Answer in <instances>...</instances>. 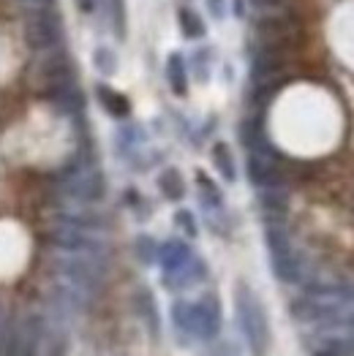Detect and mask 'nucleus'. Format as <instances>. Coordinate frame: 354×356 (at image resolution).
Returning <instances> with one entry per match:
<instances>
[{
    "instance_id": "nucleus-4",
    "label": "nucleus",
    "mask_w": 354,
    "mask_h": 356,
    "mask_svg": "<svg viewBox=\"0 0 354 356\" xmlns=\"http://www.w3.org/2000/svg\"><path fill=\"white\" fill-rule=\"evenodd\" d=\"M52 267L63 280L85 289V291H98L107 280V259L95 256H82V253H66L52 261Z\"/></svg>"
},
{
    "instance_id": "nucleus-12",
    "label": "nucleus",
    "mask_w": 354,
    "mask_h": 356,
    "mask_svg": "<svg viewBox=\"0 0 354 356\" xmlns=\"http://www.w3.org/2000/svg\"><path fill=\"white\" fill-rule=\"evenodd\" d=\"M3 356H38L36 354V337L30 321L17 324L14 332H8V343H6V354Z\"/></svg>"
},
{
    "instance_id": "nucleus-18",
    "label": "nucleus",
    "mask_w": 354,
    "mask_h": 356,
    "mask_svg": "<svg viewBox=\"0 0 354 356\" xmlns=\"http://www.w3.org/2000/svg\"><path fill=\"white\" fill-rule=\"evenodd\" d=\"M210 155H213V163H215V169L221 172V177L226 179V182H235L237 166H235V158H232V149H229V145L215 142Z\"/></svg>"
},
{
    "instance_id": "nucleus-5",
    "label": "nucleus",
    "mask_w": 354,
    "mask_h": 356,
    "mask_svg": "<svg viewBox=\"0 0 354 356\" xmlns=\"http://www.w3.org/2000/svg\"><path fill=\"white\" fill-rule=\"evenodd\" d=\"M60 191L74 199V202H82V204H93V202H101L104 193H107V179L98 169L93 166H77V169H68L63 177H60Z\"/></svg>"
},
{
    "instance_id": "nucleus-8",
    "label": "nucleus",
    "mask_w": 354,
    "mask_h": 356,
    "mask_svg": "<svg viewBox=\"0 0 354 356\" xmlns=\"http://www.w3.org/2000/svg\"><path fill=\"white\" fill-rule=\"evenodd\" d=\"M245 172H248L251 185H256L259 191L284 188V185H286V172H284V166L278 163V155H275V152H248Z\"/></svg>"
},
{
    "instance_id": "nucleus-13",
    "label": "nucleus",
    "mask_w": 354,
    "mask_h": 356,
    "mask_svg": "<svg viewBox=\"0 0 354 356\" xmlns=\"http://www.w3.org/2000/svg\"><path fill=\"white\" fill-rule=\"evenodd\" d=\"M191 256H194V253H191V248H188L183 239H169V242H164V245L158 248V264L164 267V272L180 269Z\"/></svg>"
},
{
    "instance_id": "nucleus-6",
    "label": "nucleus",
    "mask_w": 354,
    "mask_h": 356,
    "mask_svg": "<svg viewBox=\"0 0 354 356\" xmlns=\"http://www.w3.org/2000/svg\"><path fill=\"white\" fill-rule=\"evenodd\" d=\"M60 35H63V25L52 8H47V6L30 8V14L25 17V41L33 52L52 49L60 41Z\"/></svg>"
},
{
    "instance_id": "nucleus-20",
    "label": "nucleus",
    "mask_w": 354,
    "mask_h": 356,
    "mask_svg": "<svg viewBox=\"0 0 354 356\" xmlns=\"http://www.w3.org/2000/svg\"><path fill=\"white\" fill-rule=\"evenodd\" d=\"M314 356H354V337H330Z\"/></svg>"
},
{
    "instance_id": "nucleus-23",
    "label": "nucleus",
    "mask_w": 354,
    "mask_h": 356,
    "mask_svg": "<svg viewBox=\"0 0 354 356\" xmlns=\"http://www.w3.org/2000/svg\"><path fill=\"white\" fill-rule=\"evenodd\" d=\"M197 182H199V196H202V204L207 209H218L224 204V196H221V191H218V185L213 182V179H207L205 175H197Z\"/></svg>"
},
{
    "instance_id": "nucleus-17",
    "label": "nucleus",
    "mask_w": 354,
    "mask_h": 356,
    "mask_svg": "<svg viewBox=\"0 0 354 356\" xmlns=\"http://www.w3.org/2000/svg\"><path fill=\"white\" fill-rule=\"evenodd\" d=\"M158 191L164 193V199L169 202H180L185 196V179L177 169H164L158 175Z\"/></svg>"
},
{
    "instance_id": "nucleus-16",
    "label": "nucleus",
    "mask_w": 354,
    "mask_h": 356,
    "mask_svg": "<svg viewBox=\"0 0 354 356\" xmlns=\"http://www.w3.org/2000/svg\"><path fill=\"white\" fill-rule=\"evenodd\" d=\"M167 82H169L175 95L188 92V68H185V58L180 52H172L167 60Z\"/></svg>"
},
{
    "instance_id": "nucleus-1",
    "label": "nucleus",
    "mask_w": 354,
    "mask_h": 356,
    "mask_svg": "<svg viewBox=\"0 0 354 356\" xmlns=\"http://www.w3.org/2000/svg\"><path fill=\"white\" fill-rule=\"evenodd\" d=\"M235 313L240 329L245 334V340L251 343L254 354L267 356L270 348V324H267V313L262 307L259 297L254 294V289H248L245 283H237L235 289Z\"/></svg>"
},
{
    "instance_id": "nucleus-11",
    "label": "nucleus",
    "mask_w": 354,
    "mask_h": 356,
    "mask_svg": "<svg viewBox=\"0 0 354 356\" xmlns=\"http://www.w3.org/2000/svg\"><path fill=\"white\" fill-rule=\"evenodd\" d=\"M47 95H49V101L58 106L60 112H66V115H79L85 109V95H82V90H79L77 82L49 90Z\"/></svg>"
},
{
    "instance_id": "nucleus-26",
    "label": "nucleus",
    "mask_w": 354,
    "mask_h": 356,
    "mask_svg": "<svg viewBox=\"0 0 354 356\" xmlns=\"http://www.w3.org/2000/svg\"><path fill=\"white\" fill-rule=\"evenodd\" d=\"M175 223H177V229H183L188 237H197V220H194V212H188V209H177Z\"/></svg>"
},
{
    "instance_id": "nucleus-25",
    "label": "nucleus",
    "mask_w": 354,
    "mask_h": 356,
    "mask_svg": "<svg viewBox=\"0 0 354 356\" xmlns=\"http://www.w3.org/2000/svg\"><path fill=\"white\" fill-rule=\"evenodd\" d=\"M251 8H256L259 14H281L292 6V0H248Z\"/></svg>"
},
{
    "instance_id": "nucleus-30",
    "label": "nucleus",
    "mask_w": 354,
    "mask_h": 356,
    "mask_svg": "<svg viewBox=\"0 0 354 356\" xmlns=\"http://www.w3.org/2000/svg\"><path fill=\"white\" fill-rule=\"evenodd\" d=\"M77 3V8L82 11V14H93L95 11V0H74Z\"/></svg>"
},
{
    "instance_id": "nucleus-27",
    "label": "nucleus",
    "mask_w": 354,
    "mask_h": 356,
    "mask_svg": "<svg viewBox=\"0 0 354 356\" xmlns=\"http://www.w3.org/2000/svg\"><path fill=\"white\" fill-rule=\"evenodd\" d=\"M109 11H112L115 30H118V35L123 38L125 35V6H123V0H109Z\"/></svg>"
},
{
    "instance_id": "nucleus-28",
    "label": "nucleus",
    "mask_w": 354,
    "mask_h": 356,
    "mask_svg": "<svg viewBox=\"0 0 354 356\" xmlns=\"http://www.w3.org/2000/svg\"><path fill=\"white\" fill-rule=\"evenodd\" d=\"M11 324H8V316H6V310L0 307V356L6 354V343H8V332H11Z\"/></svg>"
},
{
    "instance_id": "nucleus-22",
    "label": "nucleus",
    "mask_w": 354,
    "mask_h": 356,
    "mask_svg": "<svg viewBox=\"0 0 354 356\" xmlns=\"http://www.w3.org/2000/svg\"><path fill=\"white\" fill-rule=\"evenodd\" d=\"M158 242L150 237V234H139L137 242H134V253H137V259L142 261V264H155L158 261Z\"/></svg>"
},
{
    "instance_id": "nucleus-2",
    "label": "nucleus",
    "mask_w": 354,
    "mask_h": 356,
    "mask_svg": "<svg viewBox=\"0 0 354 356\" xmlns=\"http://www.w3.org/2000/svg\"><path fill=\"white\" fill-rule=\"evenodd\" d=\"M172 318L180 332H188L199 340H213L221 332V305L215 294H207L199 302H175Z\"/></svg>"
},
{
    "instance_id": "nucleus-3",
    "label": "nucleus",
    "mask_w": 354,
    "mask_h": 356,
    "mask_svg": "<svg viewBox=\"0 0 354 356\" xmlns=\"http://www.w3.org/2000/svg\"><path fill=\"white\" fill-rule=\"evenodd\" d=\"M270 267L281 283H302V259L297 256L295 245L281 223H270L265 232Z\"/></svg>"
},
{
    "instance_id": "nucleus-10",
    "label": "nucleus",
    "mask_w": 354,
    "mask_h": 356,
    "mask_svg": "<svg viewBox=\"0 0 354 356\" xmlns=\"http://www.w3.org/2000/svg\"><path fill=\"white\" fill-rule=\"evenodd\" d=\"M205 275H207L205 261L197 259V256H191L180 269H175V272H164V283H167V289L180 291V289H188V286L205 280Z\"/></svg>"
},
{
    "instance_id": "nucleus-15",
    "label": "nucleus",
    "mask_w": 354,
    "mask_h": 356,
    "mask_svg": "<svg viewBox=\"0 0 354 356\" xmlns=\"http://www.w3.org/2000/svg\"><path fill=\"white\" fill-rule=\"evenodd\" d=\"M134 307H137V313H139V318L145 321V327L150 329V334L153 337H158V307H155V299L150 294L148 289H139L137 294H134Z\"/></svg>"
},
{
    "instance_id": "nucleus-14",
    "label": "nucleus",
    "mask_w": 354,
    "mask_h": 356,
    "mask_svg": "<svg viewBox=\"0 0 354 356\" xmlns=\"http://www.w3.org/2000/svg\"><path fill=\"white\" fill-rule=\"evenodd\" d=\"M95 95H98L101 106H104L112 118L123 120L131 115V104H128V98H125L123 92H118V90H112L109 85H98V88H95Z\"/></svg>"
},
{
    "instance_id": "nucleus-31",
    "label": "nucleus",
    "mask_w": 354,
    "mask_h": 356,
    "mask_svg": "<svg viewBox=\"0 0 354 356\" xmlns=\"http://www.w3.org/2000/svg\"><path fill=\"white\" fill-rule=\"evenodd\" d=\"M20 3H25V6H30V8H36V6H47L49 0H20Z\"/></svg>"
},
{
    "instance_id": "nucleus-7",
    "label": "nucleus",
    "mask_w": 354,
    "mask_h": 356,
    "mask_svg": "<svg viewBox=\"0 0 354 356\" xmlns=\"http://www.w3.org/2000/svg\"><path fill=\"white\" fill-rule=\"evenodd\" d=\"M49 242L66 253H82V256H95V259H107L109 253L104 239L93 237V232L77 229V226H60L55 232H49Z\"/></svg>"
},
{
    "instance_id": "nucleus-29",
    "label": "nucleus",
    "mask_w": 354,
    "mask_h": 356,
    "mask_svg": "<svg viewBox=\"0 0 354 356\" xmlns=\"http://www.w3.org/2000/svg\"><path fill=\"white\" fill-rule=\"evenodd\" d=\"M205 3L215 19H224V14H226V0H205Z\"/></svg>"
},
{
    "instance_id": "nucleus-21",
    "label": "nucleus",
    "mask_w": 354,
    "mask_h": 356,
    "mask_svg": "<svg viewBox=\"0 0 354 356\" xmlns=\"http://www.w3.org/2000/svg\"><path fill=\"white\" fill-rule=\"evenodd\" d=\"M259 199H262V209H265L267 215L281 218L286 212V193H284V188H267V191H262Z\"/></svg>"
},
{
    "instance_id": "nucleus-24",
    "label": "nucleus",
    "mask_w": 354,
    "mask_h": 356,
    "mask_svg": "<svg viewBox=\"0 0 354 356\" xmlns=\"http://www.w3.org/2000/svg\"><path fill=\"white\" fill-rule=\"evenodd\" d=\"M93 65L98 68V74H104V76H112V74L118 71V58H115V52H112V49H107V47H98V49L93 52Z\"/></svg>"
},
{
    "instance_id": "nucleus-19",
    "label": "nucleus",
    "mask_w": 354,
    "mask_h": 356,
    "mask_svg": "<svg viewBox=\"0 0 354 356\" xmlns=\"http://www.w3.org/2000/svg\"><path fill=\"white\" fill-rule=\"evenodd\" d=\"M177 22H180V30L185 38H202L205 35V22L194 8H180Z\"/></svg>"
},
{
    "instance_id": "nucleus-9",
    "label": "nucleus",
    "mask_w": 354,
    "mask_h": 356,
    "mask_svg": "<svg viewBox=\"0 0 354 356\" xmlns=\"http://www.w3.org/2000/svg\"><path fill=\"white\" fill-rule=\"evenodd\" d=\"M341 310H344V307L330 305L325 299L308 297V294H302L300 299H295L292 307H289V313L295 316L300 324H330Z\"/></svg>"
}]
</instances>
